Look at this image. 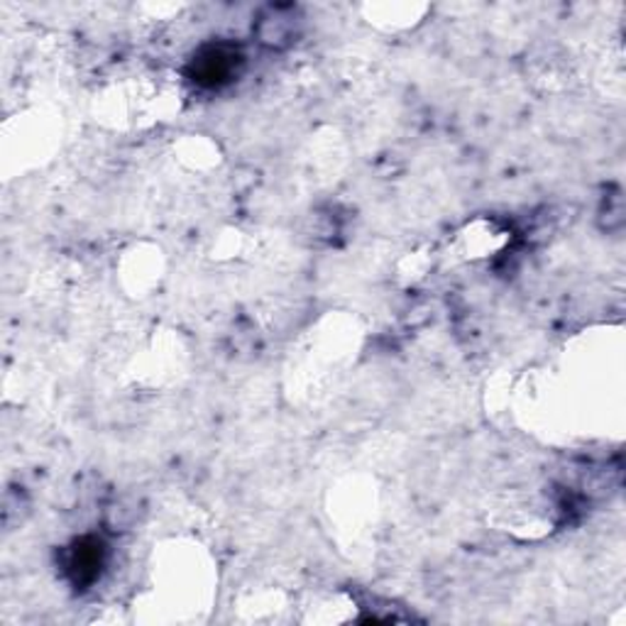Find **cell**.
<instances>
[{
	"label": "cell",
	"mask_w": 626,
	"mask_h": 626,
	"mask_svg": "<svg viewBox=\"0 0 626 626\" xmlns=\"http://www.w3.org/2000/svg\"><path fill=\"white\" fill-rule=\"evenodd\" d=\"M242 57L238 55L236 47L230 45H210L204 47L191 61V79H194L198 87L206 89H218L223 83L232 81V77L238 73V64Z\"/></svg>",
	"instance_id": "cell-1"
},
{
	"label": "cell",
	"mask_w": 626,
	"mask_h": 626,
	"mask_svg": "<svg viewBox=\"0 0 626 626\" xmlns=\"http://www.w3.org/2000/svg\"><path fill=\"white\" fill-rule=\"evenodd\" d=\"M103 568V544L99 538H81L71 548L69 572L77 585H91Z\"/></svg>",
	"instance_id": "cell-2"
}]
</instances>
